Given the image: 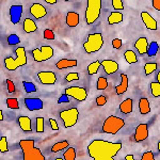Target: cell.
<instances>
[{"instance_id": "obj_1", "label": "cell", "mask_w": 160, "mask_h": 160, "mask_svg": "<svg viewBox=\"0 0 160 160\" xmlns=\"http://www.w3.org/2000/svg\"><path fill=\"white\" fill-rule=\"evenodd\" d=\"M121 149V142L94 140L88 146V154L94 160H113Z\"/></svg>"}, {"instance_id": "obj_2", "label": "cell", "mask_w": 160, "mask_h": 160, "mask_svg": "<svg viewBox=\"0 0 160 160\" xmlns=\"http://www.w3.org/2000/svg\"><path fill=\"white\" fill-rule=\"evenodd\" d=\"M19 146L24 154L25 160H45V156L42 154L41 149L34 146L33 140H20Z\"/></svg>"}, {"instance_id": "obj_3", "label": "cell", "mask_w": 160, "mask_h": 160, "mask_svg": "<svg viewBox=\"0 0 160 160\" xmlns=\"http://www.w3.org/2000/svg\"><path fill=\"white\" fill-rule=\"evenodd\" d=\"M16 58L12 57H7L4 59V65L8 71H15L20 66H24L27 64V56H26V49L25 47H18L15 50Z\"/></svg>"}, {"instance_id": "obj_4", "label": "cell", "mask_w": 160, "mask_h": 160, "mask_svg": "<svg viewBox=\"0 0 160 160\" xmlns=\"http://www.w3.org/2000/svg\"><path fill=\"white\" fill-rule=\"evenodd\" d=\"M125 125L124 120L121 118L115 117V115H110L105 120L104 124H102V131L105 133H109V135H117Z\"/></svg>"}, {"instance_id": "obj_5", "label": "cell", "mask_w": 160, "mask_h": 160, "mask_svg": "<svg viewBox=\"0 0 160 160\" xmlns=\"http://www.w3.org/2000/svg\"><path fill=\"white\" fill-rule=\"evenodd\" d=\"M102 11V0H88L86 10L87 25H92L98 19Z\"/></svg>"}, {"instance_id": "obj_6", "label": "cell", "mask_w": 160, "mask_h": 160, "mask_svg": "<svg viewBox=\"0 0 160 160\" xmlns=\"http://www.w3.org/2000/svg\"><path fill=\"white\" fill-rule=\"evenodd\" d=\"M104 45V38L102 33H92L89 34L86 43H83V48L87 53H93L100 50V48Z\"/></svg>"}, {"instance_id": "obj_7", "label": "cell", "mask_w": 160, "mask_h": 160, "mask_svg": "<svg viewBox=\"0 0 160 160\" xmlns=\"http://www.w3.org/2000/svg\"><path fill=\"white\" fill-rule=\"evenodd\" d=\"M78 118L79 111L77 108H71V109L63 110L60 112V118L65 128H71L74 125H76V123L78 122Z\"/></svg>"}, {"instance_id": "obj_8", "label": "cell", "mask_w": 160, "mask_h": 160, "mask_svg": "<svg viewBox=\"0 0 160 160\" xmlns=\"http://www.w3.org/2000/svg\"><path fill=\"white\" fill-rule=\"evenodd\" d=\"M34 61L37 62H44L49 60L53 57V49L51 46H41V48H35L31 51Z\"/></svg>"}, {"instance_id": "obj_9", "label": "cell", "mask_w": 160, "mask_h": 160, "mask_svg": "<svg viewBox=\"0 0 160 160\" xmlns=\"http://www.w3.org/2000/svg\"><path fill=\"white\" fill-rule=\"evenodd\" d=\"M64 93H66L69 97H73L74 99L78 100V102H83V100L87 99V96H88L87 90L84 89V88H80V87L68 88Z\"/></svg>"}, {"instance_id": "obj_10", "label": "cell", "mask_w": 160, "mask_h": 160, "mask_svg": "<svg viewBox=\"0 0 160 160\" xmlns=\"http://www.w3.org/2000/svg\"><path fill=\"white\" fill-rule=\"evenodd\" d=\"M38 78L41 83L46 86H52L57 81L56 74L53 72H40L38 74Z\"/></svg>"}, {"instance_id": "obj_11", "label": "cell", "mask_w": 160, "mask_h": 160, "mask_svg": "<svg viewBox=\"0 0 160 160\" xmlns=\"http://www.w3.org/2000/svg\"><path fill=\"white\" fill-rule=\"evenodd\" d=\"M22 14V6L20 4H14L10 8V19L11 22L14 25H17L20 22Z\"/></svg>"}, {"instance_id": "obj_12", "label": "cell", "mask_w": 160, "mask_h": 160, "mask_svg": "<svg viewBox=\"0 0 160 160\" xmlns=\"http://www.w3.org/2000/svg\"><path fill=\"white\" fill-rule=\"evenodd\" d=\"M29 11H30V14L37 19H41L47 15V10H46L45 7L42 6L41 3H33L32 6L30 7Z\"/></svg>"}, {"instance_id": "obj_13", "label": "cell", "mask_w": 160, "mask_h": 160, "mask_svg": "<svg viewBox=\"0 0 160 160\" xmlns=\"http://www.w3.org/2000/svg\"><path fill=\"white\" fill-rule=\"evenodd\" d=\"M148 137V126L146 124H140L136 128L135 131V141L142 142L146 140Z\"/></svg>"}, {"instance_id": "obj_14", "label": "cell", "mask_w": 160, "mask_h": 160, "mask_svg": "<svg viewBox=\"0 0 160 160\" xmlns=\"http://www.w3.org/2000/svg\"><path fill=\"white\" fill-rule=\"evenodd\" d=\"M141 19L148 30H157L158 25H157L156 19H155L154 17H152L151 15H149V13L145 12V11L142 12L141 13Z\"/></svg>"}, {"instance_id": "obj_15", "label": "cell", "mask_w": 160, "mask_h": 160, "mask_svg": "<svg viewBox=\"0 0 160 160\" xmlns=\"http://www.w3.org/2000/svg\"><path fill=\"white\" fill-rule=\"evenodd\" d=\"M25 105L29 111H38L43 109V102L40 98H25Z\"/></svg>"}, {"instance_id": "obj_16", "label": "cell", "mask_w": 160, "mask_h": 160, "mask_svg": "<svg viewBox=\"0 0 160 160\" xmlns=\"http://www.w3.org/2000/svg\"><path fill=\"white\" fill-rule=\"evenodd\" d=\"M100 64H102L105 73L108 74V75L114 74L115 72H118V62H115L113 60H102V62H100Z\"/></svg>"}, {"instance_id": "obj_17", "label": "cell", "mask_w": 160, "mask_h": 160, "mask_svg": "<svg viewBox=\"0 0 160 160\" xmlns=\"http://www.w3.org/2000/svg\"><path fill=\"white\" fill-rule=\"evenodd\" d=\"M135 48L142 56H143L144 53L148 52V38H139L135 43Z\"/></svg>"}, {"instance_id": "obj_18", "label": "cell", "mask_w": 160, "mask_h": 160, "mask_svg": "<svg viewBox=\"0 0 160 160\" xmlns=\"http://www.w3.org/2000/svg\"><path fill=\"white\" fill-rule=\"evenodd\" d=\"M80 18H79V14L76 12H68L66 14V25L68 27H77L79 25Z\"/></svg>"}, {"instance_id": "obj_19", "label": "cell", "mask_w": 160, "mask_h": 160, "mask_svg": "<svg viewBox=\"0 0 160 160\" xmlns=\"http://www.w3.org/2000/svg\"><path fill=\"white\" fill-rule=\"evenodd\" d=\"M127 89H128V77H127V75L121 74V83L115 88L117 94L122 95L127 91Z\"/></svg>"}, {"instance_id": "obj_20", "label": "cell", "mask_w": 160, "mask_h": 160, "mask_svg": "<svg viewBox=\"0 0 160 160\" xmlns=\"http://www.w3.org/2000/svg\"><path fill=\"white\" fill-rule=\"evenodd\" d=\"M17 122H18V125L20 127V129L26 131V132H30L31 130H32V127H31V120L30 118L28 117H19L18 120H17Z\"/></svg>"}, {"instance_id": "obj_21", "label": "cell", "mask_w": 160, "mask_h": 160, "mask_svg": "<svg viewBox=\"0 0 160 160\" xmlns=\"http://www.w3.org/2000/svg\"><path fill=\"white\" fill-rule=\"evenodd\" d=\"M77 65V60H69V59H62L56 63V66L58 69H64V68H75Z\"/></svg>"}, {"instance_id": "obj_22", "label": "cell", "mask_w": 160, "mask_h": 160, "mask_svg": "<svg viewBox=\"0 0 160 160\" xmlns=\"http://www.w3.org/2000/svg\"><path fill=\"white\" fill-rule=\"evenodd\" d=\"M139 110H140L141 114H148L151 112V106H149V102L148 98L142 97L139 100Z\"/></svg>"}, {"instance_id": "obj_23", "label": "cell", "mask_w": 160, "mask_h": 160, "mask_svg": "<svg viewBox=\"0 0 160 160\" xmlns=\"http://www.w3.org/2000/svg\"><path fill=\"white\" fill-rule=\"evenodd\" d=\"M120 111L123 114H129L132 111V99L127 98L125 99L123 102H121L120 105Z\"/></svg>"}, {"instance_id": "obj_24", "label": "cell", "mask_w": 160, "mask_h": 160, "mask_svg": "<svg viewBox=\"0 0 160 160\" xmlns=\"http://www.w3.org/2000/svg\"><path fill=\"white\" fill-rule=\"evenodd\" d=\"M38 30V26L34 22V20L31 18H26L24 20V31L26 33H32Z\"/></svg>"}, {"instance_id": "obj_25", "label": "cell", "mask_w": 160, "mask_h": 160, "mask_svg": "<svg viewBox=\"0 0 160 160\" xmlns=\"http://www.w3.org/2000/svg\"><path fill=\"white\" fill-rule=\"evenodd\" d=\"M123 19H124L123 14L117 11V12H112L109 15V17H108V22H109V25H115V24L122 22Z\"/></svg>"}, {"instance_id": "obj_26", "label": "cell", "mask_w": 160, "mask_h": 160, "mask_svg": "<svg viewBox=\"0 0 160 160\" xmlns=\"http://www.w3.org/2000/svg\"><path fill=\"white\" fill-rule=\"evenodd\" d=\"M124 58H125V60H126V62H127L128 64H133V63H136V62L138 61L137 55L135 53V51H132V50L125 51V53H124Z\"/></svg>"}, {"instance_id": "obj_27", "label": "cell", "mask_w": 160, "mask_h": 160, "mask_svg": "<svg viewBox=\"0 0 160 160\" xmlns=\"http://www.w3.org/2000/svg\"><path fill=\"white\" fill-rule=\"evenodd\" d=\"M69 145V143L68 141H61V142H57L55 145H52L51 148V152L52 153H58L60 151H63V149L68 148Z\"/></svg>"}, {"instance_id": "obj_28", "label": "cell", "mask_w": 160, "mask_h": 160, "mask_svg": "<svg viewBox=\"0 0 160 160\" xmlns=\"http://www.w3.org/2000/svg\"><path fill=\"white\" fill-rule=\"evenodd\" d=\"M158 49H159V45L157 42H152L148 44V57H155L158 52Z\"/></svg>"}, {"instance_id": "obj_29", "label": "cell", "mask_w": 160, "mask_h": 160, "mask_svg": "<svg viewBox=\"0 0 160 160\" xmlns=\"http://www.w3.org/2000/svg\"><path fill=\"white\" fill-rule=\"evenodd\" d=\"M100 65H102L100 61H95V62H92L91 64H89V66H88V73H89V75L97 74Z\"/></svg>"}, {"instance_id": "obj_30", "label": "cell", "mask_w": 160, "mask_h": 160, "mask_svg": "<svg viewBox=\"0 0 160 160\" xmlns=\"http://www.w3.org/2000/svg\"><path fill=\"white\" fill-rule=\"evenodd\" d=\"M63 158L65 160H75L76 159V151L74 148H68L63 154Z\"/></svg>"}, {"instance_id": "obj_31", "label": "cell", "mask_w": 160, "mask_h": 160, "mask_svg": "<svg viewBox=\"0 0 160 160\" xmlns=\"http://www.w3.org/2000/svg\"><path fill=\"white\" fill-rule=\"evenodd\" d=\"M149 88H151L152 94H153L154 97H160V83L158 81H157V82H151Z\"/></svg>"}, {"instance_id": "obj_32", "label": "cell", "mask_w": 160, "mask_h": 160, "mask_svg": "<svg viewBox=\"0 0 160 160\" xmlns=\"http://www.w3.org/2000/svg\"><path fill=\"white\" fill-rule=\"evenodd\" d=\"M157 68H158L157 63H146L144 65V73H145L146 76H148V75L153 74Z\"/></svg>"}, {"instance_id": "obj_33", "label": "cell", "mask_w": 160, "mask_h": 160, "mask_svg": "<svg viewBox=\"0 0 160 160\" xmlns=\"http://www.w3.org/2000/svg\"><path fill=\"white\" fill-rule=\"evenodd\" d=\"M22 86H24V89L26 93H33L37 92V87H35L34 83L29 81H22Z\"/></svg>"}, {"instance_id": "obj_34", "label": "cell", "mask_w": 160, "mask_h": 160, "mask_svg": "<svg viewBox=\"0 0 160 160\" xmlns=\"http://www.w3.org/2000/svg\"><path fill=\"white\" fill-rule=\"evenodd\" d=\"M108 87V81H107V78L106 77H102L100 76L98 80H97V90L99 91H102V90H106Z\"/></svg>"}, {"instance_id": "obj_35", "label": "cell", "mask_w": 160, "mask_h": 160, "mask_svg": "<svg viewBox=\"0 0 160 160\" xmlns=\"http://www.w3.org/2000/svg\"><path fill=\"white\" fill-rule=\"evenodd\" d=\"M6 102H7L8 108H10V109H14V110L19 109L18 100H17L16 98H7Z\"/></svg>"}, {"instance_id": "obj_36", "label": "cell", "mask_w": 160, "mask_h": 160, "mask_svg": "<svg viewBox=\"0 0 160 160\" xmlns=\"http://www.w3.org/2000/svg\"><path fill=\"white\" fill-rule=\"evenodd\" d=\"M8 44L9 45H17V44H19L20 43V38L18 35H16V34H10L9 37H8Z\"/></svg>"}, {"instance_id": "obj_37", "label": "cell", "mask_w": 160, "mask_h": 160, "mask_svg": "<svg viewBox=\"0 0 160 160\" xmlns=\"http://www.w3.org/2000/svg\"><path fill=\"white\" fill-rule=\"evenodd\" d=\"M35 125H37V132H38V133L44 132V118L42 117L37 118Z\"/></svg>"}, {"instance_id": "obj_38", "label": "cell", "mask_w": 160, "mask_h": 160, "mask_svg": "<svg viewBox=\"0 0 160 160\" xmlns=\"http://www.w3.org/2000/svg\"><path fill=\"white\" fill-rule=\"evenodd\" d=\"M9 151V146H8V141L6 137H2L0 139V153H7Z\"/></svg>"}, {"instance_id": "obj_39", "label": "cell", "mask_w": 160, "mask_h": 160, "mask_svg": "<svg viewBox=\"0 0 160 160\" xmlns=\"http://www.w3.org/2000/svg\"><path fill=\"white\" fill-rule=\"evenodd\" d=\"M43 35H44V38H45V40H50V41L55 40V38H56L55 32H53L52 30H50V29L44 30Z\"/></svg>"}, {"instance_id": "obj_40", "label": "cell", "mask_w": 160, "mask_h": 160, "mask_svg": "<svg viewBox=\"0 0 160 160\" xmlns=\"http://www.w3.org/2000/svg\"><path fill=\"white\" fill-rule=\"evenodd\" d=\"M65 80L66 82H72L74 80H79V74L78 73H69L65 76Z\"/></svg>"}, {"instance_id": "obj_41", "label": "cell", "mask_w": 160, "mask_h": 160, "mask_svg": "<svg viewBox=\"0 0 160 160\" xmlns=\"http://www.w3.org/2000/svg\"><path fill=\"white\" fill-rule=\"evenodd\" d=\"M112 2V7L113 9L115 10H124V4H123V1L122 0H111Z\"/></svg>"}, {"instance_id": "obj_42", "label": "cell", "mask_w": 160, "mask_h": 160, "mask_svg": "<svg viewBox=\"0 0 160 160\" xmlns=\"http://www.w3.org/2000/svg\"><path fill=\"white\" fill-rule=\"evenodd\" d=\"M6 83H7V88H8V92H9V93H14L15 92L14 82H13L12 80H10V79H7Z\"/></svg>"}, {"instance_id": "obj_43", "label": "cell", "mask_w": 160, "mask_h": 160, "mask_svg": "<svg viewBox=\"0 0 160 160\" xmlns=\"http://www.w3.org/2000/svg\"><path fill=\"white\" fill-rule=\"evenodd\" d=\"M154 153L153 152H146L143 154V156L141 157V160H154Z\"/></svg>"}, {"instance_id": "obj_44", "label": "cell", "mask_w": 160, "mask_h": 160, "mask_svg": "<svg viewBox=\"0 0 160 160\" xmlns=\"http://www.w3.org/2000/svg\"><path fill=\"white\" fill-rule=\"evenodd\" d=\"M106 102H107V98L104 96V95H100V96H98L96 98V104L97 106H105L106 105Z\"/></svg>"}, {"instance_id": "obj_45", "label": "cell", "mask_w": 160, "mask_h": 160, "mask_svg": "<svg viewBox=\"0 0 160 160\" xmlns=\"http://www.w3.org/2000/svg\"><path fill=\"white\" fill-rule=\"evenodd\" d=\"M63 102H69V98H68V95L66 94V93H64V94H62L60 96V98L58 99V104H63Z\"/></svg>"}, {"instance_id": "obj_46", "label": "cell", "mask_w": 160, "mask_h": 160, "mask_svg": "<svg viewBox=\"0 0 160 160\" xmlns=\"http://www.w3.org/2000/svg\"><path fill=\"white\" fill-rule=\"evenodd\" d=\"M112 46L115 49H120V48L122 47V41H121L120 38H114V40L112 41Z\"/></svg>"}, {"instance_id": "obj_47", "label": "cell", "mask_w": 160, "mask_h": 160, "mask_svg": "<svg viewBox=\"0 0 160 160\" xmlns=\"http://www.w3.org/2000/svg\"><path fill=\"white\" fill-rule=\"evenodd\" d=\"M49 124H50L51 129L52 130H59V126H58V123L56 122V120H53V118H49Z\"/></svg>"}, {"instance_id": "obj_48", "label": "cell", "mask_w": 160, "mask_h": 160, "mask_svg": "<svg viewBox=\"0 0 160 160\" xmlns=\"http://www.w3.org/2000/svg\"><path fill=\"white\" fill-rule=\"evenodd\" d=\"M152 4H153L154 9L160 12V0H152Z\"/></svg>"}, {"instance_id": "obj_49", "label": "cell", "mask_w": 160, "mask_h": 160, "mask_svg": "<svg viewBox=\"0 0 160 160\" xmlns=\"http://www.w3.org/2000/svg\"><path fill=\"white\" fill-rule=\"evenodd\" d=\"M44 1L48 4H56L57 3V0H44Z\"/></svg>"}, {"instance_id": "obj_50", "label": "cell", "mask_w": 160, "mask_h": 160, "mask_svg": "<svg viewBox=\"0 0 160 160\" xmlns=\"http://www.w3.org/2000/svg\"><path fill=\"white\" fill-rule=\"evenodd\" d=\"M135 159V157L132 156V155H127V156L125 157V160H133Z\"/></svg>"}, {"instance_id": "obj_51", "label": "cell", "mask_w": 160, "mask_h": 160, "mask_svg": "<svg viewBox=\"0 0 160 160\" xmlns=\"http://www.w3.org/2000/svg\"><path fill=\"white\" fill-rule=\"evenodd\" d=\"M156 78H157V81H158L159 83H160V71L158 72V73H157V76H156Z\"/></svg>"}, {"instance_id": "obj_52", "label": "cell", "mask_w": 160, "mask_h": 160, "mask_svg": "<svg viewBox=\"0 0 160 160\" xmlns=\"http://www.w3.org/2000/svg\"><path fill=\"white\" fill-rule=\"evenodd\" d=\"M0 121H3V113H2V110H0Z\"/></svg>"}, {"instance_id": "obj_53", "label": "cell", "mask_w": 160, "mask_h": 160, "mask_svg": "<svg viewBox=\"0 0 160 160\" xmlns=\"http://www.w3.org/2000/svg\"><path fill=\"white\" fill-rule=\"evenodd\" d=\"M158 151H159V153H160V142L158 143Z\"/></svg>"}, {"instance_id": "obj_54", "label": "cell", "mask_w": 160, "mask_h": 160, "mask_svg": "<svg viewBox=\"0 0 160 160\" xmlns=\"http://www.w3.org/2000/svg\"><path fill=\"white\" fill-rule=\"evenodd\" d=\"M64 1H72V0H64Z\"/></svg>"}]
</instances>
